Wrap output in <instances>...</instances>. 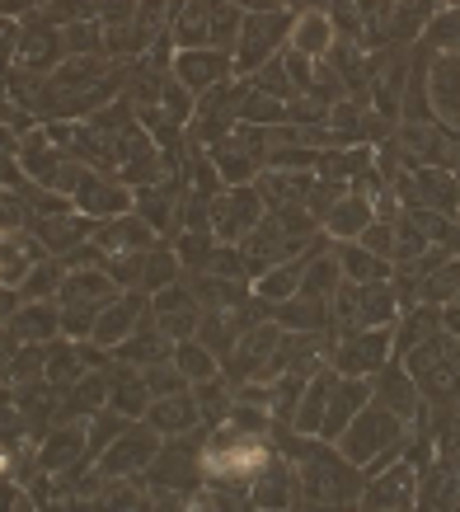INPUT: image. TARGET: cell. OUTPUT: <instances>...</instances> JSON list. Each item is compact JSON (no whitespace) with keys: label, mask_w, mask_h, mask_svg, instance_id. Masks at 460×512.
<instances>
[{"label":"cell","mask_w":460,"mask_h":512,"mask_svg":"<svg viewBox=\"0 0 460 512\" xmlns=\"http://www.w3.org/2000/svg\"><path fill=\"white\" fill-rule=\"evenodd\" d=\"M385 357H390V325L348 334V339H343V348H334V362H338V372H343V376L381 372Z\"/></svg>","instance_id":"cell-7"},{"label":"cell","mask_w":460,"mask_h":512,"mask_svg":"<svg viewBox=\"0 0 460 512\" xmlns=\"http://www.w3.org/2000/svg\"><path fill=\"white\" fill-rule=\"evenodd\" d=\"M174 367L198 386V381H212L216 376V353L207 343H179V348H174Z\"/></svg>","instance_id":"cell-27"},{"label":"cell","mask_w":460,"mask_h":512,"mask_svg":"<svg viewBox=\"0 0 460 512\" xmlns=\"http://www.w3.org/2000/svg\"><path fill=\"white\" fill-rule=\"evenodd\" d=\"M404 367L418 381V390L437 404L460 400V339L456 334H432L418 348L404 353Z\"/></svg>","instance_id":"cell-2"},{"label":"cell","mask_w":460,"mask_h":512,"mask_svg":"<svg viewBox=\"0 0 460 512\" xmlns=\"http://www.w3.org/2000/svg\"><path fill=\"white\" fill-rule=\"evenodd\" d=\"M428 94H432V113L446 127H460V57H437L428 71Z\"/></svg>","instance_id":"cell-13"},{"label":"cell","mask_w":460,"mask_h":512,"mask_svg":"<svg viewBox=\"0 0 460 512\" xmlns=\"http://www.w3.org/2000/svg\"><path fill=\"white\" fill-rule=\"evenodd\" d=\"M66 282V268L62 264H33L29 278H24V287H19V296H29V301H43V296L62 292Z\"/></svg>","instance_id":"cell-30"},{"label":"cell","mask_w":460,"mask_h":512,"mask_svg":"<svg viewBox=\"0 0 460 512\" xmlns=\"http://www.w3.org/2000/svg\"><path fill=\"white\" fill-rule=\"evenodd\" d=\"M146 390L151 395H174V390H188V376L179 367H146Z\"/></svg>","instance_id":"cell-36"},{"label":"cell","mask_w":460,"mask_h":512,"mask_svg":"<svg viewBox=\"0 0 460 512\" xmlns=\"http://www.w3.org/2000/svg\"><path fill=\"white\" fill-rule=\"evenodd\" d=\"M155 451H160V433H155L151 423L146 428H123V433L113 437L104 451H99V475L113 480V475H137L141 466H151Z\"/></svg>","instance_id":"cell-4"},{"label":"cell","mask_w":460,"mask_h":512,"mask_svg":"<svg viewBox=\"0 0 460 512\" xmlns=\"http://www.w3.org/2000/svg\"><path fill=\"white\" fill-rule=\"evenodd\" d=\"M169 282H179V259L165 254V249H160V254H146V278H141V287H155V292H160Z\"/></svg>","instance_id":"cell-35"},{"label":"cell","mask_w":460,"mask_h":512,"mask_svg":"<svg viewBox=\"0 0 460 512\" xmlns=\"http://www.w3.org/2000/svg\"><path fill=\"white\" fill-rule=\"evenodd\" d=\"M99 249H151V240H155V226L141 212H123V217H104V226H94V235H90Z\"/></svg>","instance_id":"cell-12"},{"label":"cell","mask_w":460,"mask_h":512,"mask_svg":"<svg viewBox=\"0 0 460 512\" xmlns=\"http://www.w3.org/2000/svg\"><path fill=\"white\" fill-rule=\"evenodd\" d=\"M338 447H343V456H348L353 466L381 470V466H390L395 451L404 447V419L371 395V400L362 404V414L338 433Z\"/></svg>","instance_id":"cell-1"},{"label":"cell","mask_w":460,"mask_h":512,"mask_svg":"<svg viewBox=\"0 0 460 512\" xmlns=\"http://www.w3.org/2000/svg\"><path fill=\"white\" fill-rule=\"evenodd\" d=\"M240 5H226V0H212V47H221V52H230L235 47V38H240Z\"/></svg>","instance_id":"cell-28"},{"label":"cell","mask_w":460,"mask_h":512,"mask_svg":"<svg viewBox=\"0 0 460 512\" xmlns=\"http://www.w3.org/2000/svg\"><path fill=\"white\" fill-rule=\"evenodd\" d=\"M240 10L245 15H273V10H282V0H240Z\"/></svg>","instance_id":"cell-37"},{"label":"cell","mask_w":460,"mask_h":512,"mask_svg":"<svg viewBox=\"0 0 460 512\" xmlns=\"http://www.w3.org/2000/svg\"><path fill=\"white\" fill-rule=\"evenodd\" d=\"M33 235H38L43 249H52V254H71L80 240H90L94 226L85 217H76V212H52V217H43L33 226Z\"/></svg>","instance_id":"cell-15"},{"label":"cell","mask_w":460,"mask_h":512,"mask_svg":"<svg viewBox=\"0 0 460 512\" xmlns=\"http://www.w3.org/2000/svg\"><path fill=\"white\" fill-rule=\"evenodd\" d=\"M292 47L320 62L324 52L334 47V19L324 15V10H306V15H301V19L292 24Z\"/></svg>","instance_id":"cell-20"},{"label":"cell","mask_w":460,"mask_h":512,"mask_svg":"<svg viewBox=\"0 0 460 512\" xmlns=\"http://www.w3.org/2000/svg\"><path fill=\"white\" fill-rule=\"evenodd\" d=\"M292 33V19L287 10H273V15H249L240 24V47H235V66L249 71V66H263L273 57V47Z\"/></svg>","instance_id":"cell-5"},{"label":"cell","mask_w":460,"mask_h":512,"mask_svg":"<svg viewBox=\"0 0 460 512\" xmlns=\"http://www.w3.org/2000/svg\"><path fill=\"white\" fill-rule=\"evenodd\" d=\"M0 226H5V193H0Z\"/></svg>","instance_id":"cell-40"},{"label":"cell","mask_w":460,"mask_h":512,"mask_svg":"<svg viewBox=\"0 0 460 512\" xmlns=\"http://www.w3.org/2000/svg\"><path fill=\"white\" fill-rule=\"evenodd\" d=\"M376 390L367 386V381H357V376H348V381H334V390H329V404H324V423H320V437L324 442H338V433L348 428V423L362 414V404L371 400Z\"/></svg>","instance_id":"cell-10"},{"label":"cell","mask_w":460,"mask_h":512,"mask_svg":"<svg viewBox=\"0 0 460 512\" xmlns=\"http://www.w3.org/2000/svg\"><path fill=\"white\" fill-rule=\"evenodd\" d=\"M414 489H418V480H414V466L404 461V466H395L385 480H376L367 489V508H414L418 498H414Z\"/></svg>","instance_id":"cell-17"},{"label":"cell","mask_w":460,"mask_h":512,"mask_svg":"<svg viewBox=\"0 0 460 512\" xmlns=\"http://www.w3.org/2000/svg\"><path fill=\"white\" fill-rule=\"evenodd\" d=\"M132 188L118 184V179H104V174H94L90 165H85V174H80L76 193H71V202H76L85 217H123V212H132Z\"/></svg>","instance_id":"cell-6"},{"label":"cell","mask_w":460,"mask_h":512,"mask_svg":"<svg viewBox=\"0 0 460 512\" xmlns=\"http://www.w3.org/2000/svg\"><path fill=\"white\" fill-rule=\"evenodd\" d=\"M174 43L179 47H212V0H184V5H179Z\"/></svg>","instance_id":"cell-19"},{"label":"cell","mask_w":460,"mask_h":512,"mask_svg":"<svg viewBox=\"0 0 460 512\" xmlns=\"http://www.w3.org/2000/svg\"><path fill=\"white\" fill-rule=\"evenodd\" d=\"M338 268H343V278L348 282H376V278H390V264H385L381 254H371L367 245H343L338 249Z\"/></svg>","instance_id":"cell-25"},{"label":"cell","mask_w":460,"mask_h":512,"mask_svg":"<svg viewBox=\"0 0 460 512\" xmlns=\"http://www.w3.org/2000/svg\"><path fill=\"white\" fill-rule=\"evenodd\" d=\"M151 414V428L155 433H184V428H193V423L202 419L198 414V400H193V390H174V395H155V404L146 409Z\"/></svg>","instance_id":"cell-14"},{"label":"cell","mask_w":460,"mask_h":512,"mask_svg":"<svg viewBox=\"0 0 460 512\" xmlns=\"http://www.w3.org/2000/svg\"><path fill=\"white\" fill-rule=\"evenodd\" d=\"M24 5H33V0H0V15H19Z\"/></svg>","instance_id":"cell-38"},{"label":"cell","mask_w":460,"mask_h":512,"mask_svg":"<svg viewBox=\"0 0 460 512\" xmlns=\"http://www.w3.org/2000/svg\"><path fill=\"white\" fill-rule=\"evenodd\" d=\"M62 329V306H52V301H29L24 311H15V320H10V334H15L19 343H43L52 339Z\"/></svg>","instance_id":"cell-16"},{"label":"cell","mask_w":460,"mask_h":512,"mask_svg":"<svg viewBox=\"0 0 460 512\" xmlns=\"http://www.w3.org/2000/svg\"><path fill=\"white\" fill-rule=\"evenodd\" d=\"M357 245H367L381 259H395V221H367L362 235H357Z\"/></svg>","instance_id":"cell-34"},{"label":"cell","mask_w":460,"mask_h":512,"mask_svg":"<svg viewBox=\"0 0 460 512\" xmlns=\"http://www.w3.org/2000/svg\"><path fill=\"white\" fill-rule=\"evenodd\" d=\"M451 292H460V259H451V264H442V268H432V278L418 287V296H423V301H446Z\"/></svg>","instance_id":"cell-32"},{"label":"cell","mask_w":460,"mask_h":512,"mask_svg":"<svg viewBox=\"0 0 460 512\" xmlns=\"http://www.w3.org/2000/svg\"><path fill=\"white\" fill-rule=\"evenodd\" d=\"M207 212H212V235H221V240L249 235L254 226H259V193L230 188V193H221V198L207 202Z\"/></svg>","instance_id":"cell-9"},{"label":"cell","mask_w":460,"mask_h":512,"mask_svg":"<svg viewBox=\"0 0 460 512\" xmlns=\"http://www.w3.org/2000/svg\"><path fill=\"white\" fill-rule=\"evenodd\" d=\"M338 376L329 372H315L306 381V395H301V404H296V414L292 423L301 428V433H320V423H324V404H329V390H334Z\"/></svg>","instance_id":"cell-22"},{"label":"cell","mask_w":460,"mask_h":512,"mask_svg":"<svg viewBox=\"0 0 460 512\" xmlns=\"http://www.w3.org/2000/svg\"><path fill=\"white\" fill-rule=\"evenodd\" d=\"M301 461V480H296V494H306V503H353L357 498V475L348 456H334L329 447H315V442H301L296 451Z\"/></svg>","instance_id":"cell-3"},{"label":"cell","mask_w":460,"mask_h":512,"mask_svg":"<svg viewBox=\"0 0 460 512\" xmlns=\"http://www.w3.org/2000/svg\"><path fill=\"white\" fill-rule=\"evenodd\" d=\"M301 268H306V264H282V268H268V273H259V282H254L259 301L277 306V301L296 296V292H301Z\"/></svg>","instance_id":"cell-26"},{"label":"cell","mask_w":460,"mask_h":512,"mask_svg":"<svg viewBox=\"0 0 460 512\" xmlns=\"http://www.w3.org/2000/svg\"><path fill=\"white\" fill-rule=\"evenodd\" d=\"M146 315V296L132 292V296H113V301H104V311H99V320H94V334L90 343H99V348H118V343L137 329V320Z\"/></svg>","instance_id":"cell-11"},{"label":"cell","mask_w":460,"mask_h":512,"mask_svg":"<svg viewBox=\"0 0 460 512\" xmlns=\"http://www.w3.org/2000/svg\"><path fill=\"white\" fill-rule=\"evenodd\" d=\"M324 221H329V235H334V240H343V235H348V240H357V235H362V226L371 221L367 193H343V198L334 202V212H329Z\"/></svg>","instance_id":"cell-23"},{"label":"cell","mask_w":460,"mask_h":512,"mask_svg":"<svg viewBox=\"0 0 460 512\" xmlns=\"http://www.w3.org/2000/svg\"><path fill=\"white\" fill-rule=\"evenodd\" d=\"M19 62H29V66H47V62H57L66 47H62V33L52 29L47 19H33L29 29L19 33Z\"/></svg>","instance_id":"cell-18"},{"label":"cell","mask_w":460,"mask_h":512,"mask_svg":"<svg viewBox=\"0 0 460 512\" xmlns=\"http://www.w3.org/2000/svg\"><path fill=\"white\" fill-rule=\"evenodd\" d=\"M428 47L432 52H451V47H460V5H451L446 15L428 19Z\"/></svg>","instance_id":"cell-31"},{"label":"cell","mask_w":460,"mask_h":512,"mask_svg":"<svg viewBox=\"0 0 460 512\" xmlns=\"http://www.w3.org/2000/svg\"><path fill=\"white\" fill-rule=\"evenodd\" d=\"M226 71H230V57L221 47H179V57H174V80H179L188 94L221 85Z\"/></svg>","instance_id":"cell-8"},{"label":"cell","mask_w":460,"mask_h":512,"mask_svg":"<svg viewBox=\"0 0 460 512\" xmlns=\"http://www.w3.org/2000/svg\"><path fill=\"white\" fill-rule=\"evenodd\" d=\"M277 325L282 329H324L329 325V311H324V296H306L296 292L287 301H277Z\"/></svg>","instance_id":"cell-21"},{"label":"cell","mask_w":460,"mask_h":512,"mask_svg":"<svg viewBox=\"0 0 460 512\" xmlns=\"http://www.w3.org/2000/svg\"><path fill=\"white\" fill-rule=\"evenodd\" d=\"M437 325H442V315H432V311H418L404 320V329H399V353H409V348H418L423 339H432L437 334Z\"/></svg>","instance_id":"cell-33"},{"label":"cell","mask_w":460,"mask_h":512,"mask_svg":"<svg viewBox=\"0 0 460 512\" xmlns=\"http://www.w3.org/2000/svg\"><path fill=\"white\" fill-rule=\"evenodd\" d=\"M118 357H132V362H160V357H174L165 348V334L160 329H146V334H127L123 343H118Z\"/></svg>","instance_id":"cell-29"},{"label":"cell","mask_w":460,"mask_h":512,"mask_svg":"<svg viewBox=\"0 0 460 512\" xmlns=\"http://www.w3.org/2000/svg\"><path fill=\"white\" fill-rule=\"evenodd\" d=\"M0 503H19V498H15V484H10V480L0 484Z\"/></svg>","instance_id":"cell-39"},{"label":"cell","mask_w":460,"mask_h":512,"mask_svg":"<svg viewBox=\"0 0 460 512\" xmlns=\"http://www.w3.org/2000/svg\"><path fill=\"white\" fill-rule=\"evenodd\" d=\"M80 451H85V423H80V428H57V433L43 442L38 466L43 470H66V466H76Z\"/></svg>","instance_id":"cell-24"}]
</instances>
